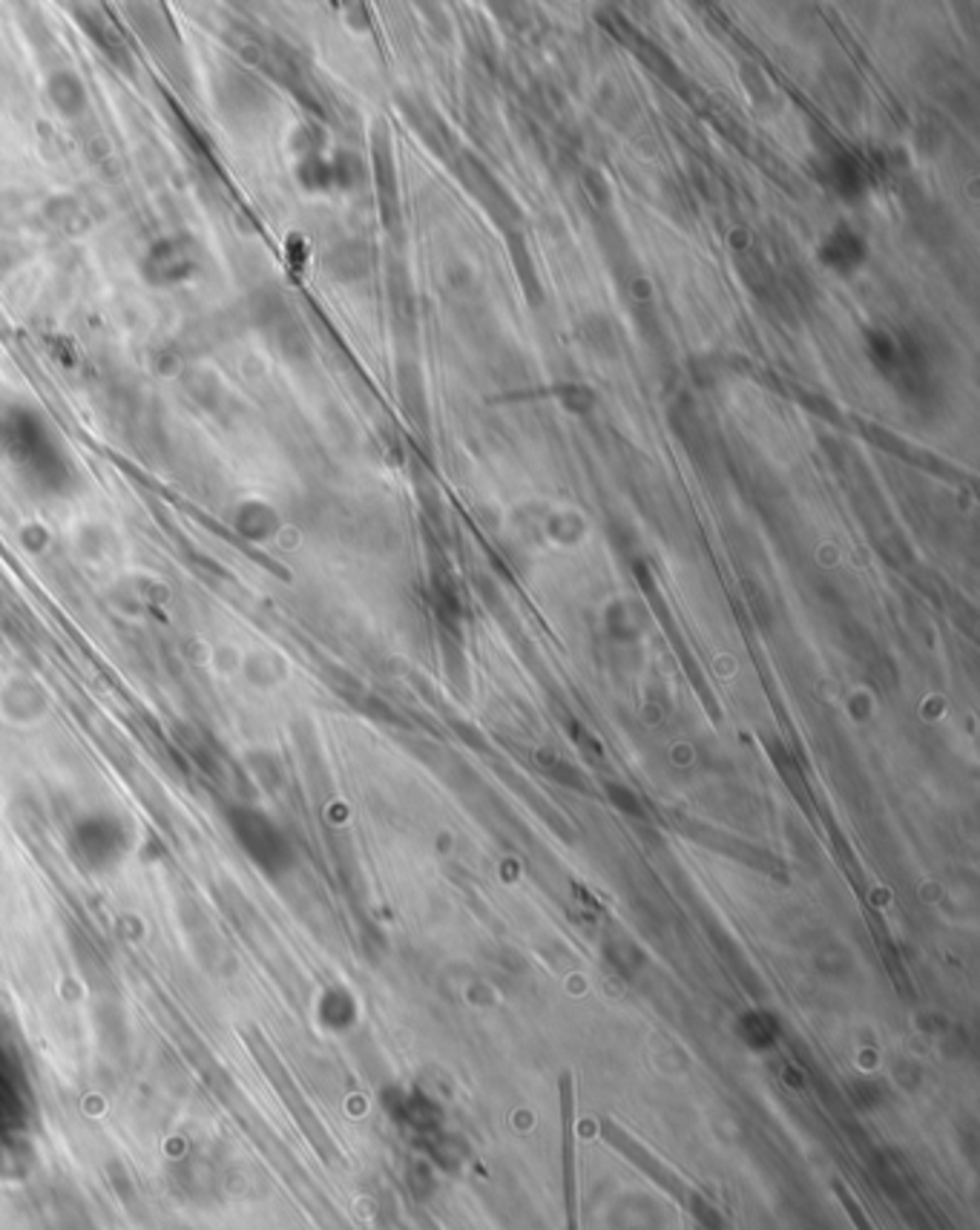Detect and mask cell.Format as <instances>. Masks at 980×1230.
Here are the masks:
<instances>
[{
	"label": "cell",
	"mask_w": 980,
	"mask_h": 1230,
	"mask_svg": "<svg viewBox=\"0 0 980 1230\" xmlns=\"http://www.w3.org/2000/svg\"><path fill=\"white\" fill-rule=\"evenodd\" d=\"M561 1156H564V1199H567V1230H578V1179H575V1127H572V1090L564 1078L561 1093Z\"/></svg>",
	"instance_id": "obj_1"
},
{
	"label": "cell",
	"mask_w": 980,
	"mask_h": 1230,
	"mask_svg": "<svg viewBox=\"0 0 980 1230\" xmlns=\"http://www.w3.org/2000/svg\"><path fill=\"white\" fill-rule=\"evenodd\" d=\"M820 259L834 271H854L866 259L863 242L852 230H837L820 250Z\"/></svg>",
	"instance_id": "obj_2"
},
{
	"label": "cell",
	"mask_w": 980,
	"mask_h": 1230,
	"mask_svg": "<svg viewBox=\"0 0 980 1230\" xmlns=\"http://www.w3.org/2000/svg\"><path fill=\"white\" fill-rule=\"evenodd\" d=\"M834 178H837V184H840V190H846V193H854L863 181H860V167H857V161L854 158H849V155H840L837 161H834Z\"/></svg>",
	"instance_id": "obj_3"
}]
</instances>
